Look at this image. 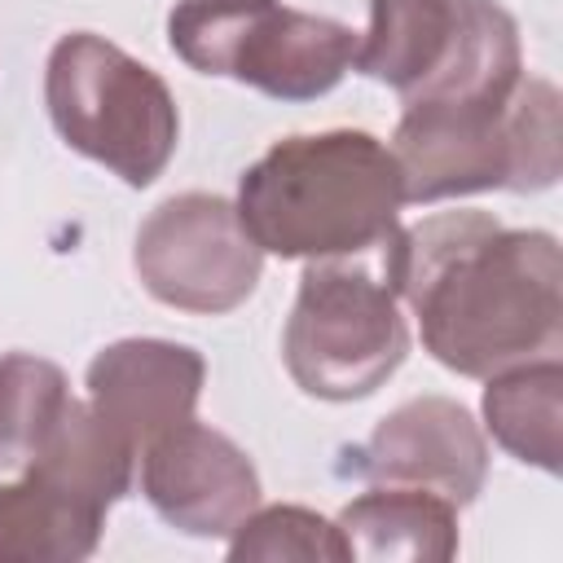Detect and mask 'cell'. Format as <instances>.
<instances>
[{"instance_id":"1","label":"cell","mask_w":563,"mask_h":563,"mask_svg":"<svg viewBox=\"0 0 563 563\" xmlns=\"http://www.w3.org/2000/svg\"><path fill=\"white\" fill-rule=\"evenodd\" d=\"M383 273L413 308L422 347L462 378L559 356L563 255L545 229H501L484 211H440L400 229Z\"/></svg>"},{"instance_id":"2","label":"cell","mask_w":563,"mask_h":563,"mask_svg":"<svg viewBox=\"0 0 563 563\" xmlns=\"http://www.w3.org/2000/svg\"><path fill=\"white\" fill-rule=\"evenodd\" d=\"M238 220L264 255L343 260L400 233V167L374 132H295L238 180Z\"/></svg>"},{"instance_id":"3","label":"cell","mask_w":563,"mask_h":563,"mask_svg":"<svg viewBox=\"0 0 563 563\" xmlns=\"http://www.w3.org/2000/svg\"><path fill=\"white\" fill-rule=\"evenodd\" d=\"M387 150L405 202L537 194L559 180V92L550 79H519L497 106H405Z\"/></svg>"},{"instance_id":"4","label":"cell","mask_w":563,"mask_h":563,"mask_svg":"<svg viewBox=\"0 0 563 563\" xmlns=\"http://www.w3.org/2000/svg\"><path fill=\"white\" fill-rule=\"evenodd\" d=\"M44 106L75 154L132 189L154 185L180 141V110L163 75L92 31H70L53 44Z\"/></svg>"},{"instance_id":"5","label":"cell","mask_w":563,"mask_h":563,"mask_svg":"<svg viewBox=\"0 0 563 563\" xmlns=\"http://www.w3.org/2000/svg\"><path fill=\"white\" fill-rule=\"evenodd\" d=\"M172 53L198 75L238 79L273 101L325 97L356 57V31L282 0H176Z\"/></svg>"},{"instance_id":"6","label":"cell","mask_w":563,"mask_h":563,"mask_svg":"<svg viewBox=\"0 0 563 563\" xmlns=\"http://www.w3.org/2000/svg\"><path fill=\"white\" fill-rule=\"evenodd\" d=\"M282 356L299 391L317 400L374 396L409 356V325L387 273L361 264V255L308 260L282 330Z\"/></svg>"},{"instance_id":"7","label":"cell","mask_w":563,"mask_h":563,"mask_svg":"<svg viewBox=\"0 0 563 563\" xmlns=\"http://www.w3.org/2000/svg\"><path fill=\"white\" fill-rule=\"evenodd\" d=\"M141 286L180 312L220 317L251 299L264 273V251L220 194H176L158 202L132 246Z\"/></svg>"},{"instance_id":"8","label":"cell","mask_w":563,"mask_h":563,"mask_svg":"<svg viewBox=\"0 0 563 563\" xmlns=\"http://www.w3.org/2000/svg\"><path fill=\"white\" fill-rule=\"evenodd\" d=\"M141 493L185 537H229L260 506L255 462L216 427L185 418L141 449Z\"/></svg>"},{"instance_id":"9","label":"cell","mask_w":563,"mask_h":563,"mask_svg":"<svg viewBox=\"0 0 563 563\" xmlns=\"http://www.w3.org/2000/svg\"><path fill=\"white\" fill-rule=\"evenodd\" d=\"M356 471L378 484H409L471 506L488 479V444L466 405L418 396L396 405L356 449Z\"/></svg>"},{"instance_id":"10","label":"cell","mask_w":563,"mask_h":563,"mask_svg":"<svg viewBox=\"0 0 563 563\" xmlns=\"http://www.w3.org/2000/svg\"><path fill=\"white\" fill-rule=\"evenodd\" d=\"M207 361L172 339H119L88 361V405L132 444L145 449L167 427L194 418Z\"/></svg>"},{"instance_id":"11","label":"cell","mask_w":563,"mask_h":563,"mask_svg":"<svg viewBox=\"0 0 563 563\" xmlns=\"http://www.w3.org/2000/svg\"><path fill=\"white\" fill-rule=\"evenodd\" d=\"M347 559L369 563H449L457 554V506L431 488L378 484L352 497L334 519Z\"/></svg>"},{"instance_id":"12","label":"cell","mask_w":563,"mask_h":563,"mask_svg":"<svg viewBox=\"0 0 563 563\" xmlns=\"http://www.w3.org/2000/svg\"><path fill=\"white\" fill-rule=\"evenodd\" d=\"M462 0H369V31L352 66L391 92L413 97L453 53Z\"/></svg>"},{"instance_id":"13","label":"cell","mask_w":563,"mask_h":563,"mask_svg":"<svg viewBox=\"0 0 563 563\" xmlns=\"http://www.w3.org/2000/svg\"><path fill=\"white\" fill-rule=\"evenodd\" d=\"M101 519L106 510L22 471V479L0 484V563H79L97 550Z\"/></svg>"},{"instance_id":"14","label":"cell","mask_w":563,"mask_h":563,"mask_svg":"<svg viewBox=\"0 0 563 563\" xmlns=\"http://www.w3.org/2000/svg\"><path fill=\"white\" fill-rule=\"evenodd\" d=\"M484 427L523 466L559 475L563 457V365L559 356L510 365L484 378Z\"/></svg>"},{"instance_id":"15","label":"cell","mask_w":563,"mask_h":563,"mask_svg":"<svg viewBox=\"0 0 563 563\" xmlns=\"http://www.w3.org/2000/svg\"><path fill=\"white\" fill-rule=\"evenodd\" d=\"M132 466H136V449L88 400H70L26 471L53 479L57 488L75 493L97 510H110L132 488Z\"/></svg>"},{"instance_id":"16","label":"cell","mask_w":563,"mask_h":563,"mask_svg":"<svg viewBox=\"0 0 563 563\" xmlns=\"http://www.w3.org/2000/svg\"><path fill=\"white\" fill-rule=\"evenodd\" d=\"M62 365L35 352L0 356V471H26L70 405Z\"/></svg>"},{"instance_id":"17","label":"cell","mask_w":563,"mask_h":563,"mask_svg":"<svg viewBox=\"0 0 563 563\" xmlns=\"http://www.w3.org/2000/svg\"><path fill=\"white\" fill-rule=\"evenodd\" d=\"M229 559L255 563V559H303V563H339L347 559L339 528L308 510V506H255L233 532H229Z\"/></svg>"}]
</instances>
